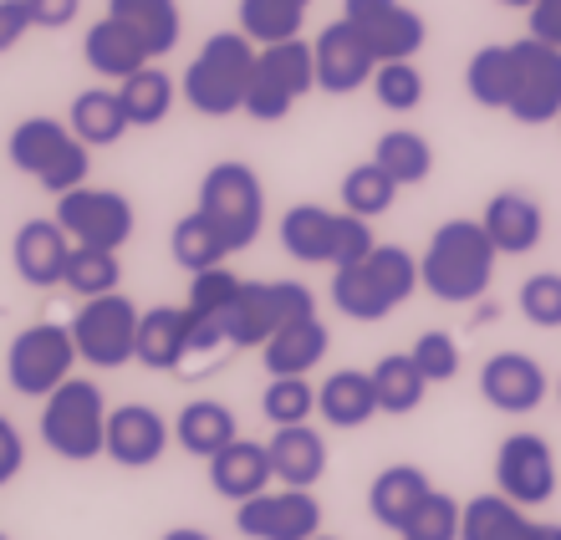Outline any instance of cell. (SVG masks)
<instances>
[{
	"mask_svg": "<svg viewBox=\"0 0 561 540\" xmlns=\"http://www.w3.org/2000/svg\"><path fill=\"white\" fill-rule=\"evenodd\" d=\"M271 480H276V469H271V449L266 444H255V438H236V444H225L215 459H209V490L220 499H245L266 495Z\"/></svg>",
	"mask_w": 561,
	"mask_h": 540,
	"instance_id": "44dd1931",
	"label": "cell"
},
{
	"mask_svg": "<svg viewBox=\"0 0 561 540\" xmlns=\"http://www.w3.org/2000/svg\"><path fill=\"white\" fill-rule=\"evenodd\" d=\"M159 540H209V530H199V526H174V530H163Z\"/></svg>",
	"mask_w": 561,
	"mask_h": 540,
	"instance_id": "f907efd6",
	"label": "cell"
},
{
	"mask_svg": "<svg viewBox=\"0 0 561 540\" xmlns=\"http://www.w3.org/2000/svg\"><path fill=\"white\" fill-rule=\"evenodd\" d=\"M123 280L118 250H92V245H72V261H67V291L92 301V296H113Z\"/></svg>",
	"mask_w": 561,
	"mask_h": 540,
	"instance_id": "f35d334b",
	"label": "cell"
},
{
	"mask_svg": "<svg viewBox=\"0 0 561 540\" xmlns=\"http://www.w3.org/2000/svg\"><path fill=\"white\" fill-rule=\"evenodd\" d=\"M495 490L516 499L520 510H536L557 495V453L541 434H511L495 449Z\"/></svg>",
	"mask_w": 561,
	"mask_h": 540,
	"instance_id": "4fadbf2b",
	"label": "cell"
},
{
	"mask_svg": "<svg viewBox=\"0 0 561 540\" xmlns=\"http://www.w3.org/2000/svg\"><path fill=\"white\" fill-rule=\"evenodd\" d=\"M547 393H551V378L531 352H495L480 367V398L501 413H536L547 403Z\"/></svg>",
	"mask_w": 561,
	"mask_h": 540,
	"instance_id": "ac0fdd59",
	"label": "cell"
},
{
	"mask_svg": "<svg viewBox=\"0 0 561 540\" xmlns=\"http://www.w3.org/2000/svg\"><path fill=\"white\" fill-rule=\"evenodd\" d=\"M280 245L291 261H307V265H342L363 261L378 240H373V225L368 219L347 215V209H322V205H291L280 215Z\"/></svg>",
	"mask_w": 561,
	"mask_h": 540,
	"instance_id": "8992f818",
	"label": "cell"
},
{
	"mask_svg": "<svg viewBox=\"0 0 561 540\" xmlns=\"http://www.w3.org/2000/svg\"><path fill=\"white\" fill-rule=\"evenodd\" d=\"M0 540H11V536H0Z\"/></svg>",
	"mask_w": 561,
	"mask_h": 540,
	"instance_id": "9f6ffc18",
	"label": "cell"
},
{
	"mask_svg": "<svg viewBox=\"0 0 561 540\" xmlns=\"http://www.w3.org/2000/svg\"><path fill=\"white\" fill-rule=\"evenodd\" d=\"M541 540H561V526H547V536H541Z\"/></svg>",
	"mask_w": 561,
	"mask_h": 540,
	"instance_id": "f5cc1de1",
	"label": "cell"
},
{
	"mask_svg": "<svg viewBox=\"0 0 561 540\" xmlns=\"http://www.w3.org/2000/svg\"><path fill=\"white\" fill-rule=\"evenodd\" d=\"M342 21H353L378 61H414L428 36L424 15L403 0H342Z\"/></svg>",
	"mask_w": 561,
	"mask_h": 540,
	"instance_id": "9a60e30c",
	"label": "cell"
},
{
	"mask_svg": "<svg viewBox=\"0 0 561 540\" xmlns=\"http://www.w3.org/2000/svg\"><path fill=\"white\" fill-rule=\"evenodd\" d=\"M373 163H378L399 189H409V184H424V179L434 174V148H428V138L414 128H388L383 138H378V148H373Z\"/></svg>",
	"mask_w": 561,
	"mask_h": 540,
	"instance_id": "836d02e7",
	"label": "cell"
},
{
	"mask_svg": "<svg viewBox=\"0 0 561 540\" xmlns=\"http://www.w3.org/2000/svg\"><path fill=\"white\" fill-rule=\"evenodd\" d=\"M495 261H501V250H495V240L485 234L480 219H444L439 230L428 234L424 255H419V286L434 301L470 307L490 291Z\"/></svg>",
	"mask_w": 561,
	"mask_h": 540,
	"instance_id": "6da1fadb",
	"label": "cell"
},
{
	"mask_svg": "<svg viewBox=\"0 0 561 540\" xmlns=\"http://www.w3.org/2000/svg\"><path fill=\"white\" fill-rule=\"evenodd\" d=\"M236 413L225 409L220 398H194L174 418V444L194 459H215L225 444H236Z\"/></svg>",
	"mask_w": 561,
	"mask_h": 540,
	"instance_id": "4dcf8cb0",
	"label": "cell"
},
{
	"mask_svg": "<svg viewBox=\"0 0 561 540\" xmlns=\"http://www.w3.org/2000/svg\"><path fill=\"white\" fill-rule=\"evenodd\" d=\"M169 449V424L159 418V409L148 403H123L107 413V459L123 469H148L159 464Z\"/></svg>",
	"mask_w": 561,
	"mask_h": 540,
	"instance_id": "ffe728a7",
	"label": "cell"
},
{
	"mask_svg": "<svg viewBox=\"0 0 561 540\" xmlns=\"http://www.w3.org/2000/svg\"><path fill=\"white\" fill-rule=\"evenodd\" d=\"M11 163L21 174H31L46 194H72L88 184L92 174V148L77 138L67 123L57 117H21L11 128V143H5Z\"/></svg>",
	"mask_w": 561,
	"mask_h": 540,
	"instance_id": "277c9868",
	"label": "cell"
},
{
	"mask_svg": "<svg viewBox=\"0 0 561 540\" xmlns=\"http://www.w3.org/2000/svg\"><path fill=\"white\" fill-rule=\"evenodd\" d=\"M480 225H485V234L495 240L501 255H531V250L541 245V234H547V215H541V205L520 189L495 194V199L485 205V215H480Z\"/></svg>",
	"mask_w": 561,
	"mask_h": 540,
	"instance_id": "7402d4cb",
	"label": "cell"
},
{
	"mask_svg": "<svg viewBox=\"0 0 561 540\" xmlns=\"http://www.w3.org/2000/svg\"><path fill=\"white\" fill-rule=\"evenodd\" d=\"M526 15H531V36H536V42H547V46H557V51H561V0H536Z\"/></svg>",
	"mask_w": 561,
	"mask_h": 540,
	"instance_id": "681fc988",
	"label": "cell"
},
{
	"mask_svg": "<svg viewBox=\"0 0 561 540\" xmlns=\"http://www.w3.org/2000/svg\"><path fill=\"white\" fill-rule=\"evenodd\" d=\"M307 92H317V51L301 36L280 46H261L251 92H245V113L255 123H280Z\"/></svg>",
	"mask_w": 561,
	"mask_h": 540,
	"instance_id": "9c48e42d",
	"label": "cell"
},
{
	"mask_svg": "<svg viewBox=\"0 0 561 540\" xmlns=\"http://www.w3.org/2000/svg\"><path fill=\"white\" fill-rule=\"evenodd\" d=\"M82 57H88V67L98 77H118V82H128V77L144 72L148 61H153V51L144 46V36H138L134 26H123L118 15H103V21L82 36Z\"/></svg>",
	"mask_w": 561,
	"mask_h": 540,
	"instance_id": "d4e9b609",
	"label": "cell"
},
{
	"mask_svg": "<svg viewBox=\"0 0 561 540\" xmlns=\"http://www.w3.org/2000/svg\"><path fill=\"white\" fill-rule=\"evenodd\" d=\"M516 57H520V88L516 103H511V117L526 123V128H541V123L561 117V51L536 42V36H520Z\"/></svg>",
	"mask_w": 561,
	"mask_h": 540,
	"instance_id": "e0dca14e",
	"label": "cell"
},
{
	"mask_svg": "<svg viewBox=\"0 0 561 540\" xmlns=\"http://www.w3.org/2000/svg\"><path fill=\"white\" fill-rule=\"evenodd\" d=\"M194 352V326H190V307H153L138 322V357L148 372H174L184 367V357Z\"/></svg>",
	"mask_w": 561,
	"mask_h": 540,
	"instance_id": "603a6c76",
	"label": "cell"
},
{
	"mask_svg": "<svg viewBox=\"0 0 561 540\" xmlns=\"http://www.w3.org/2000/svg\"><path fill=\"white\" fill-rule=\"evenodd\" d=\"M311 0H240V31L255 46H280L296 42L307 26Z\"/></svg>",
	"mask_w": 561,
	"mask_h": 540,
	"instance_id": "d590c367",
	"label": "cell"
},
{
	"mask_svg": "<svg viewBox=\"0 0 561 540\" xmlns=\"http://www.w3.org/2000/svg\"><path fill=\"white\" fill-rule=\"evenodd\" d=\"M311 51H317V88L332 92V97H347V92L368 88L373 72H378V57H373V46L357 36L353 21L322 26Z\"/></svg>",
	"mask_w": 561,
	"mask_h": 540,
	"instance_id": "2e32d148",
	"label": "cell"
},
{
	"mask_svg": "<svg viewBox=\"0 0 561 540\" xmlns=\"http://www.w3.org/2000/svg\"><path fill=\"white\" fill-rule=\"evenodd\" d=\"M72 123L67 128L82 138L88 148H107V143H118L123 133L134 128L128 123V107H123L118 88H88V92H77L72 97Z\"/></svg>",
	"mask_w": 561,
	"mask_h": 540,
	"instance_id": "1f68e13d",
	"label": "cell"
},
{
	"mask_svg": "<svg viewBox=\"0 0 561 540\" xmlns=\"http://www.w3.org/2000/svg\"><path fill=\"white\" fill-rule=\"evenodd\" d=\"M373 92H378V103H383L388 113H414V107L424 103V72H419L414 61H378Z\"/></svg>",
	"mask_w": 561,
	"mask_h": 540,
	"instance_id": "7bdbcfd3",
	"label": "cell"
},
{
	"mask_svg": "<svg viewBox=\"0 0 561 540\" xmlns=\"http://www.w3.org/2000/svg\"><path fill=\"white\" fill-rule=\"evenodd\" d=\"M557 398H561V382H557Z\"/></svg>",
	"mask_w": 561,
	"mask_h": 540,
	"instance_id": "11a10c76",
	"label": "cell"
},
{
	"mask_svg": "<svg viewBox=\"0 0 561 540\" xmlns=\"http://www.w3.org/2000/svg\"><path fill=\"white\" fill-rule=\"evenodd\" d=\"M317 413L332 428H363L378 418V393H373V372L357 367H337L332 378H322L317 388Z\"/></svg>",
	"mask_w": 561,
	"mask_h": 540,
	"instance_id": "4316f807",
	"label": "cell"
},
{
	"mask_svg": "<svg viewBox=\"0 0 561 540\" xmlns=\"http://www.w3.org/2000/svg\"><path fill=\"white\" fill-rule=\"evenodd\" d=\"M520 317L531 326H561V276L557 271H536L520 280Z\"/></svg>",
	"mask_w": 561,
	"mask_h": 540,
	"instance_id": "ee69618b",
	"label": "cell"
},
{
	"mask_svg": "<svg viewBox=\"0 0 561 540\" xmlns=\"http://www.w3.org/2000/svg\"><path fill=\"white\" fill-rule=\"evenodd\" d=\"M255 57H261V46H255L245 31H215V36L199 46V57L190 61L184 82H179L184 103H190L199 117L245 113V92H251V77H255Z\"/></svg>",
	"mask_w": 561,
	"mask_h": 540,
	"instance_id": "3957f363",
	"label": "cell"
},
{
	"mask_svg": "<svg viewBox=\"0 0 561 540\" xmlns=\"http://www.w3.org/2000/svg\"><path fill=\"white\" fill-rule=\"evenodd\" d=\"M465 88L480 107H495V113H511L516 103V88H520V57H516V42L511 46H480L465 67Z\"/></svg>",
	"mask_w": 561,
	"mask_h": 540,
	"instance_id": "f546056e",
	"label": "cell"
},
{
	"mask_svg": "<svg viewBox=\"0 0 561 540\" xmlns=\"http://www.w3.org/2000/svg\"><path fill=\"white\" fill-rule=\"evenodd\" d=\"M26 5H31V26H46V31L72 26L77 11H82V0H26Z\"/></svg>",
	"mask_w": 561,
	"mask_h": 540,
	"instance_id": "c3c4849f",
	"label": "cell"
},
{
	"mask_svg": "<svg viewBox=\"0 0 561 540\" xmlns=\"http://www.w3.org/2000/svg\"><path fill=\"white\" fill-rule=\"evenodd\" d=\"M194 209L225 234L230 255H236V250H251L255 240H261V230H266V189H261V174H255L251 163H236V159L215 163V169L199 179Z\"/></svg>",
	"mask_w": 561,
	"mask_h": 540,
	"instance_id": "52a82bcc",
	"label": "cell"
},
{
	"mask_svg": "<svg viewBox=\"0 0 561 540\" xmlns=\"http://www.w3.org/2000/svg\"><path fill=\"white\" fill-rule=\"evenodd\" d=\"M82 363L72 342V326L57 322H36L26 332L11 336V352H5V378L21 398H51L61 382L72 378V367Z\"/></svg>",
	"mask_w": 561,
	"mask_h": 540,
	"instance_id": "30bf717a",
	"label": "cell"
},
{
	"mask_svg": "<svg viewBox=\"0 0 561 540\" xmlns=\"http://www.w3.org/2000/svg\"><path fill=\"white\" fill-rule=\"evenodd\" d=\"M419 291V261L403 245H373L363 261L332 271V307L347 322H383Z\"/></svg>",
	"mask_w": 561,
	"mask_h": 540,
	"instance_id": "7a4b0ae2",
	"label": "cell"
},
{
	"mask_svg": "<svg viewBox=\"0 0 561 540\" xmlns=\"http://www.w3.org/2000/svg\"><path fill=\"white\" fill-rule=\"evenodd\" d=\"M501 5H511V11H531L536 0H501Z\"/></svg>",
	"mask_w": 561,
	"mask_h": 540,
	"instance_id": "816d5d0a",
	"label": "cell"
},
{
	"mask_svg": "<svg viewBox=\"0 0 561 540\" xmlns=\"http://www.w3.org/2000/svg\"><path fill=\"white\" fill-rule=\"evenodd\" d=\"M138 322L144 311L128 301V296H92L82 301L72 317V342H77V357L88 367H128L138 357Z\"/></svg>",
	"mask_w": 561,
	"mask_h": 540,
	"instance_id": "8fae6325",
	"label": "cell"
},
{
	"mask_svg": "<svg viewBox=\"0 0 561 540\" xmlns=\"http://www.w3.org/2000/svg\"><path fill=\"white\" fill-rule=\"evenodd\" d=\"M547 526H536L531 515L520 510L516 499L495 495H474L465 499V520H459V540H541Z\"/></svg>",
	"mask_w": 561,
	"mask_h": 540,
	"instance_id": "83f0119b",
	"label": "cell"
},
{
	"mask_svg": "<svg viewBox=\"0 0 561 540\" xmlns=\"http://www.w3.org/2000/svg\"><path fill=\"white\" fill-rule=\"evenodd\" d=\"M107 398L92 378H67L42 398V444L67 464H88L107 453Z\"/></svg>",
	"mask_w": 561,
	"mask_h": 540,
	"instance_id": "5b68a950",
	"label": "cell"
},
{
	"mask_svg": "<svg viewBox=\"0 0 561 540\" xmlns=\"http://www.w3.org/2000/svg\"><path fill=\"white\" fill-rule=\"evenodd\" d=\"M118 97H123V107H128V123H134V128H159L163 117L174 113L179 88H174V77L159 72V67L148 61L144 72L118 82Z\"/></svg>",
	"mask_w": 561,
	"mask_h": 540,
	"instance_id": "8d00e7d4",
	"label": "cell"
},
{
	"mask_svg": "<svg viewBox=\"0 0 561 540\" xmlns=\"http://www.w3.org/2000/svg\"><path fill=\"white\" fill-rule=\"evenodd\" d=\"M428 490H434V484H428V474L419 464H388L383 474L368 484V510L378 526L399 536L403 520L428 499Z\"/></svg>",
	"mask_w": 561,
	"mask_h": 540,
	"instance_id": "484cf974",
	"label": "cell"
},
{
	"mask_svg": "<svg viewBox=\"0 0 561 540\" xmlns=\"http://www.w3.org/2000/svg\"><path fill=\"white\" fill-rule=\"evenodd\" d=\"M327 347H332V332L317 317H307V322L280 326L266 347H261V363H266L271 378H307L311 367L327 357Z\"/></svg>",
	"mask_w": 561,
	"mask_h": 540,
	"instance_id": "f1b7e54d",
	"label": "cell"
},
{
	"mask_svg": "<svg viewBox=\"0 0 561 540\" xmlns=\"http://www.w3.org/2000/svg\"><path fill=\"white\" fill-rule=\"evenodd\" d=\"M236 530L245 540H311L322 536V505L311 490H266L236 505Z\"/></svg>",
	"mask_w": 561,
	"mask_h": 540,
	"instance_id": "5bb4252c",
	"label": "cell"
},
{
	"mask_svg": "<svg viewBox=\"0 0 561 540\" xmlns=\"http://www.w3.org/2000/svg\"><path fill=\"white\" fill-rule=\"evenodd\" d=\"M459 520H465V505L455 495H444V490H428V499L403 520L399 536L403 540H459Z\"/></svg>",
	"mask_w": 561,
	"mask_h": 540,
	"instance_id": "b9f144b4",
	"label": "cell"
},
{
	"mask_svg": "<svg viewBox=\"0 0 561 540\" xmlns=\"http://www.w3.org/2000/svg\"><path fill=\"white\" fill-rule=\"evenodd\" d=\"M317 317V296L301 280H240L236 307L225 311V347H266L280 326Z\"/></svg>",
	"mask_w": 561,
	"mask_h": 540,
	"instance_id": "ba28073f",
	"label": "cell"
},
{
	"mask_svg": "<svg viewBox=\"0 0 561 540\" xmlns=\"http://www.w3.org/2000/svg\"><path fill=\"white\" fill-rule=\"evenodd\" d=\"M31 31V5L26 0H0V57L21 46V36Z\"/></svg>",
	"mask_w": 561,
	"mask_h": 540,
	"instance_id": "7dc6e473",
	"label": "cell"
},
{
	"mask_svg": "<svg viewBox=\"0 0 561 540\" xmlns=\"http://www.w3.org/2000/svg\"><path fill=\"white\" fill-rule=\"evenodd\" d=\"M311 540H332V536H311Z\"/></svg>",
	"mask_w": 561,
	"mask_h": 540,
	"instance_id": "db71d44e",
	"label": "cell"
},
{
	"mask_svg": "<svg viewBox=\"0 0 561 540\" xmlns=\"http://www.w3.org/2000/svg\"><path fill=\"white\" fill-rule=\"evenodd\" d=\"M107 15H118L123 26H134L144 36V46L153 51V61L169 57L179 46V31H184L179 0H107Z\"/></svg>",
	"mask_w": 561,
	"mask_h": 540,
	"instance_id": "d6a6232c",
	"label": "cell"
},
{
	"mask_svg": "<svg viewBox=\"0 0 561 540\" xmlns=\"http://www.w3.org/2000/svg\"><path fill=\"white\" fill-rule=\"evenodd\" d=\"M393 199H399V184L378 169V163H357V169H347V179H342V209L357 219H378L393 209Z\"/></svg>",
	"mask_w": 561,
	"mask_h": 540,
	"instance_id": "ab89813d",
	"label": "cell"
},
{
	"mask_svg": "<svg viewBox=\"0 0 561 540\" xmlns=\"http://www.w3.org/2000/svg\"><path fill=\"white\" fill-rule=\"evenodd\" d=\"M11 261L15 276L36 286V291H51L67 280V261H72V234L61 230L57 219H26L11 240Z\"/></svg>",
	"mask_w": 561,
	"mask_h": 540,
	"instance_id": "d6986e66",
	"label": "cell"
},
{
	"mask_svg": "<svg viewBox=\"0 0 561 540\" xmlns=\"http://www.w3.org/2000/svg\"><path fill=\"white\" fill-rule=\"evenodd\" d=\"M261 413L271 418V428L307 424L311 413H317V388L307 378H271L266 393H261Z\"/></svg>",
	"mask_w": 561,
	"mask_h": 540,
	"instance_id": "60d3db41",
	"label": "cell"
},
{
	"mask_svg": "<svg viewBox=\"0 0 561 540\" xmlns=\"http://www.w3.org/2000/svg\"><path fill=\"white\" fill-rule=\"evenodd\" d=\"M266 449H271L276 484H286V490H311V484H322V474H327V438L317 434L311 424L276 428V434L266 438Z\"/></svg>",
	"mask_w": 561,
	"mask_h": 540,
	"instance_id": "cb8c5ba5",
	"label": "cell"
},
{
	"mask_svg": "<svg viewBox=\"0 0 561 540\" xmlns=\"http://www.w3.org/2000/svg\"><path fill=\"white\" fill-rule=\"evenodd\" d=\"M21 469H26V438H21V428H15L5 413H0V490H5Z\"/></svg>",
	"mask_w": 561,
	"mask_h": 540,
	"instance_id": "bcb514c9",
	"label": "cell"
},
{
	"mask_svg": "<svg viewBox=\"0 0 561 540\" xmlns=\"http://www.w3.org/2000/svg\"><path fill=\"white\" fill-rule=\"evenodd\" d=\"M409 357L419 363V372L428 378V388L459 378V342L449 332H424L414 347H409Z\"/></svg>",
	"mask_w": 561,
	"mask_h": 540,
	"instance_id": "f6af8a7d",
	"label": "cell"
},
{
	"mask_svg": "<svg viewBox=\"0 0 561 540\" xmlns=\"http://www.w3.org/2000/svg\"><path fill=\"white\" fill-rule=\"evenodd\" d=\"M169 255H174L190 276H199V271H215V265L230 261V245H225V234L215 230L199 209H190V215L174 225V234H169Z\"/></svg>",
	"mask_w": 561,
	"mask_h": 540,
	"instance_id": "74e56055",
	"label": "cell"
},
{
	"mask_svg": "<svg viewBox=\"0 0 561 540\" xmlns=\"http://www.w3.org/2000/svg\"><path fill=\"white\" fill-rule=\"evenodd\" d=\"M373 393H378V413L403 418V413H414L419 403H424L428 378L419 372V363L409 352H388L383 363L373 367Z\"/></svg>",
	"mask_w": 561,
	"mask_h": 540,
	"instance_id": "e575fe53",
	"label": "cell"
},
{
	"mask_svg": "<svg viewBox=\"0 0 561 540\" xmlns=\"http://www.w3.org/2000/svg\"><path fill=\"white\" fill-rule=\"evenodd\" d=\"M57 225L72 234V245H92V250H123L134 240V205H128V194L118 189H82L61 194L57 199Z\"/></svg>",
	"mask_w": 561,
	"mask_h": 540,
	"instance_id": "7c38bea8",
	"label": "cell"
}]
</instances>
